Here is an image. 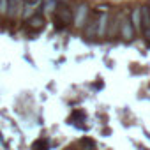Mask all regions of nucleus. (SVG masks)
Listing matches in <instances>:
<instances>
[{"mask_svg": "<svg viewBox=\"0 0 150 150\" xmlns=\"http://www.w3.org/2000/svg\"><path fill=\"white\" fill-rule=\"evenodd\" d=\"M136 35V30L131 23V18L127 16V11H124V16H122V25H120V37L124 41H132Z\"/></svg>", "mask_w": 150, "mask_h": 150, "instance_id": "nucleus-1", "label": "nucleus"}, {"mask_svg": "<svg viewBox=\"0 0 150 150\" xmlns=\"http://www.w3.org/2000/svg\"><path fill=\"white\" fill-rule=\"evenodd\" d=\"M97 18H99V11L88 14V20L83 27V35L87 39H92V37H97Z\"/></svg>", "mask_w": 150, "mask_h": 150, "instance_id": "nucleus-2", "label": "nucleus"}, {"mask_svg": "<svg viewBox=\"0 0 150 150\" xmlns=\"http://www.w3.org/2000/svg\"><path fill=\"white\" fill-rule=\"evenodd\" d=\"M55 16H58L65 25H71V23H74V13H72V9H71V6H65V4H58L57 6V11L53 13Z\"/></svg>", "mask_w": 150, "mask_h": 150, "instance_id": "nucleus-3", "label": "nucleus"}, {"mask_svg": "<svg viewBox=\"0 0 150 150\" xmlns=\"http://www.w3.org/2000/svg\"><path fill=\"white\" fill-rule=\"evenodd\" d=\"M110 20L111 14L108 11H99V18H97V37H104L108 34V27H110Z\"/></svg>", "mask_w": 150, "mask_h": 150, "instance_id": "nucleus-4", "label": "nucleus"}, {"mask_svg": "<svg viewBox=\"0 0 150 150\" xmlns=\"http://www.w3.org/2000/svg\"><path fill=\"white\" fill-rule=\"evenodd\" d=\"M122 16L124 13H115L111 14V20H110V27H108V34L110 37H115V35H120V25H122Z\"/></svg>", "mask_w": 150, "mask_h": 150, "instance_id": "nucleus-5", "label": "nucleus"}, {"mask_svg": "<svg viewBox=\"0 0 150 150\" xmlns=\"http://www.w3.org/2000/svg\"><path fill=\"white\" fill-rule=\"evenodd\" d=\"M41 6H42V0H25V9H23L21 18L23 20H30Z\"/></svg>", "mask_w": 150, "mask_h": 150, "instance_id": "nucleus-6", "label": "nucleus"}, {"mask_svg": "<svg viewBox=\"0 0 150 150\" xmlns=\"http://www.w3.org/2000/svg\"><path fill=\"white\" fill-rule=\"evenodd\" d=\"M25 9V0H9V18H20Z\"/></svg>", "mask_w": 150, "mask_h": 150, "instance_id": "nucleus-7", "label": "nucleus"}, {"mask_svg": "<svg viewBox=\"0 0 150 150\" xmlns=\"http://www.w3.org/2000/svg\"><path fill=\"white\" fill-rule=\"evenodd\" d=\"M87 20H88V6L81 4L78 7V13L74 14V25H76V27H85Z\"/></svg>", "mask_w": 150, "mask_h": 150, "instance_id": "nucleus-8", "label": "nucleus"}, {"mask_svg": "<svg viewBox=\"0 0 150 150\" xmlns=\"http://www.w3.org/2000/svg\"><path fill=\"white\" fill-rule=\"evenodd\" d=\"M129 18H131V23H132L136 34H141L143 32V27H141V7H132V11L129 13Z\"/></svg>", "mask_w": 150, "mask_h": 150, "instance_id": "nucleus-9", "label": "nucleus"}, {"mask_svg": "<svg viewBox=\"0 0 150 150\" xmlns=\"http://www.w3.org/2000/svg\"><path fill=\"white\" fill-rule=\"evenodd\" d=\"M141 27H143V30L150 28V9H148V6H141Z\"/></svg>", "mask_w": 150, "mask_h": 150, "instance_id": "nucleus-10", "label": "nucleus"}, {"mask_svg": "<svg viewBox=\"0 0 150 150\" xmlns=\"http://www.w3.org/2000/svg\"><path fill=\"white\" fill-rule=\"evenodd\" d=\"M58 0H42V13H55Z\"/></svg>", "mask_w": 150, "mask_h": 150, "instance_id": "nucleus-11", "label": "nucleus"}, {"mask_svg": "<svg viewBox=\"0 0 150 150\" xmlns=\"http://www.w3.org/2000/svg\"><path fill=\"white\" fill-rule=\"evenodd\" d=\"M28 23H30L32 28H42V25H44V21H42V18H41L39 14H34V16L28 20Z\"/></svg>", "mask_w": 150, "mask_h": 150, "instance_id": "nucleus-12", "label": "nucleus"}, {"mask_svg": "<svg viewBox=\"0 0 150 150\" xmlns=\"http://www.w3.org/2000/svg\"><path fill=\"white\" fill-rule=\"evenodd\" d=\"M9 13V0H0V16H7Z\"/></svg>", "mask_w": 150, "mask_h": 150, "instance_id": "nucleus-13", "label": "nucleus"}, {"mask_svg": "<svg viewBox=\"0 0 150 150\" xmlns=\"http://www.w3.org/2000/svg\"><path fill=\"white\" fill-rule=\"evenodd\" d=\"M53 21H55V27H57L58 30H60V28H65V27H67V25H65V23H64V21H62V20L58 18V16H55V14H53Z\"/></svg>", "mask_w": 150, "mask_h": 150, "instance_id": "nucleus-14", "label": "nucleus"}, {"mask_svg": "<svg viewBox=\"0 0 150 150\" xmlns=\"http://www.w3.org/2000/svg\"><path fill=\"white\" fill-rule=\"evenodd\" d=\"M143 35H145L146 41H150V28H148V30H143Z\"/></svg>", "mask_w": 150, "mask_h": 150, "instance_id": "nucleus-15", "label": "nucleus"}, {"mask_svg": "<svg viewBox=\"0 0 150 150\" xmlns=\"http://www.w3.org/2000/svg\"><path fill=\"white\" fill-rule=\"evenodd\" d=\"M148 9H150V0H148Z\"/></svg>", "mask_w": 150, "mask_h": 150, "instance_id": "nucleus-16", "label": "nucleus"}]
</instances>
